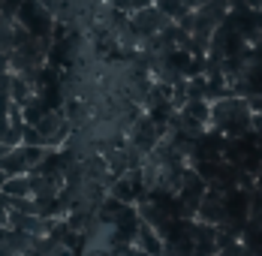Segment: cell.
<instances>
[{"label":"cell","instance_id":"obj_1","mask_svg":"<svg viewBox=\"0 0 262 256\" xmlns=\"http://www.w3.org/2000/svg\"><path fill=\"white\" fill-rule=\"evenodd\" d=\"M214 130H220L223 136H241L247 133L250 124H253V109H250V100L241 97V94H223L211 102V121Z\"/></svg>","mask_w":262,"mask_h":256},{"label":"cell","instance_id":"obj_3","mask_svg":"<svg viewBox=\"0 0 262 256\" xmlns=\"http://www.w3.org/2000/svg\"><path fill=\"white\" fill-rule=\"evenodd\" d=\"M244 3H250V6H262V0H244Z\"/></svg>","mask_w":262,"mask_h":256},{"label":"cell","instance_id":"obj_2","mask_svg":"<svg viewBox=\"0 0 262 256\" xmlns=\"http://www.w3.org/2000/svg\"><path fill=\"white\" fill-rule=\"evenodd\" d=\"M235 84V94L241 97H262V63H247V70L232 81Z\"/></svg>","mask_w":262,"mask_h":256}]
</instances>
